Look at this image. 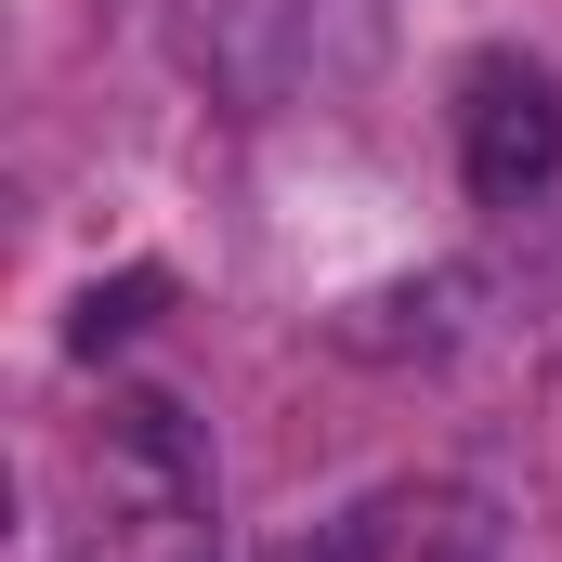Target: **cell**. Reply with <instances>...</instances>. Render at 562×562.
<instances>
[{
  "label": "cell",
  "instance_id": "6da1fadb",
  "mask_svg": "<svg viewBox=\"0 0 562 562\" xmlns=\"http://www.w3.org/2000/svg\"><path fill=\"white\" fill-rule=\"evenodd\" d=\"M445 119H458V170L484 210H537L562 183V79L537 53H471Z\"/></svg>",
  "mask_w": 562,
  "mask_h": 562
},
{
  "label": "cell",
  "instance_id": "7a4b0ae2",
  "mask_svg": "<svg viewBox=\"0 0 562 562\" xmlns=\"http://www.w3.org/2000/svg\"><path fill=\"white\" fill-rule=\"evenodd\" d=\"M170 40H183V66L223 105H276L314 66V13L301 0H170Z\"/></svg>",
  "mask_w": 562,
  "mask_h": 562
},
{
  "label": "cell",
  "instance_id": "3957f363",
  "mask_svg": "<svg viewBox=\"0 0 562 562\" xmlns=\"http://www.w3.org/2000/svg\"><path fill=\"white\" fill-rule=\"evenodd\" d=\"M66 562H223L210 484H119V471H105V510L79 524Z\"/></svg>",
  "mask_w": 562,
  "mask_h": 562
},
{
  "label": "cell",
  "instance_id": "277c9868",
  "mask_svg": "<svg viewBox=\"0 0 562 562\" xmlns=\"http://www.w3.org/2000/svg\"><path fill=\"white\" fill-rule=\"evenodd\" d=\"M170 288L157 276H119V288H79V314H66V353H105V340H132L144 314H157Z\"/></svg>",
  "mask_w": 562,
  "mask_h": 562
},
{
  "label": "cell",
  "instance_id": "5b68a950",
  "mask_svg": "<svg viewBox=\"0 0 562 562\" xmlns=\"http://www.w3.org/2000/svg\"><path fill=\"white\" fill-rule=\"evenodd\" d=\"M288 562H353V550H288Z\"/></svg>",
  "mask_w": 562,
  "mask_h": 562
}]
</instances>
